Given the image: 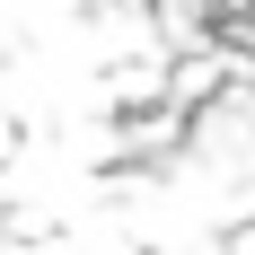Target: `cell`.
I'll use <instances>...</instances> for the list:
<instances>
[{
    "label": "cell",
    "mask_w": 255,
    "mask_h": 255,
    "mask_svg": "<svg viewBox=\"0 0 255 255\" xmlns=\"http://www.w3.org/2000/svg\"><path fill=\"white\" fill-rule=\"evenodd\" d=\"M220 255H255V220H229V238H220Z\"/></svg>",
    "instance_id": "cell-1"
},
{
    "label": "cell",
    "mask_w": 255,
    "mask_h": 255,
    "mask_svg": "<svg viewBox=\"0 0 255 255\" xmlns=\"http://www.w3.org/2000/svg\"><path fill=\"white\" fill-rule=\"evenodd\" d=\"M18 141H26V132H18V115H9V106H0V167H9V158H18Z\"/></svg>",
    "instance_id": "cell-2"
}]
</instances>
